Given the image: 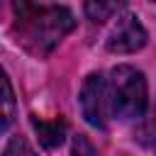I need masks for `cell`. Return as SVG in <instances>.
I'll use <instances>...</instances> for the list:
<instances>
[{
    "mask_svg": "<svg viewBox=\"0 0 156 156\" xmlns=\"http://www.w3.org/2000/svg\"><path fill=\"white\" fill-rule=\"evenodd\" d=\"M2 88H5V98H2V102H5V112H2V129H7V127H10V122H12V117H15V110H12L15 98H12V88H10V80H7V78L2 80Z\"/></svg>",
    "mask_w": 156,
    "mask_h": 156,
    "instance_id": "ba28073f",
    "label": "cell"
},
{
    "mask_svg": "<svg viewBox=\"0 0 156 156\" xmlns=\"http://www.w3.org/2000/svg\"><path fill=\"white\" fill-rule=\"evenodd\" d=\"M144 44H146V29L141 27V22L134 15L119 17L110 39H107V49L115 54H134Z\"/></svg>",
    "mask_w": 156,
    "mask_h": 156,
    "instance_id": "277c9868",
    "label": "cell"
},
{
    "mask_svg": "<svg viewBox=\"0 0 156 156\" xmlns=\"http://www.w3.org/2000/svg\"><path fill=\"white\" fill-rule=\"evenodd\" d=\"M32 127H34V132L39 134V141L46 146V149H56V146H61L63 144V139H66V122L63 119H51V122H46V119H32Z\"/></svg>",
    "mask_w": 156,
    "mask_h": 156,
    "instance_id": "5b68a950",
    "label": "cell"
},
{
    "mask_svg": "<svg viewBox=\"0 0 156 156\" xmlns=\"http://www.w3.org/2000/svg\"><path fill=\"white\" fill-rule=\"evenodd\" d=\"M71 154H73V156H98L93 141H90L85 134H76V136H73V151H71Z\"/></svg>",
    "mask_w": 156,
    "mask_h": 156,
    "instance_id": "9c48e42d",
    "label": "cell"
},
{
    "mask_svg": "<svg viewBox=\"0 0 156 156\" xmlns=\"http://www.w3.org/2000/svg\"><path fill=\"white\" fill-rule=\"evenodd\" d=\"M139 139H141L144 144H156V107H154L151 117L144 122V127H141V132H139Z\"/></svg>",
    "mask_w": 156,
    "mask_h": 156,
    "instance_id": "30bf717a",
    "label": "cell"
},
{
    "mask_svg": "<svg viewBox=\"0 0 156 156\" xmlns=\"http://www.w3.org/2000/svg\"><path fill=\"white\" fill-rule=\"evenodd\" d=\"M80 110L88 124L105 129L107 127V112L110 110V93H107V80L100 73H90L80 88Z\"/></svg>",
    "mask_w": 156,
    "mask_h": 156,
    "instance_id": "3957f363",
    "label": "cell"
},
{
    "mask_svg": "<svg viewBox=\"0 0 156 156\" xmlns=\"http://www.w3.org/2000/svg\"><path fill=\"white\" fill-rule=\"evenodd\" d=\"M76 27L71 10L44 7L34 0H15V34L17 41L34 56L51 54L58 41Z\"/></svg>",
    "mask_w": 156,
    "mask_h": 156,
    "instance_id": "6da1fadb",
    "label": "cell"
},
{
    "mask_svg": "<svg viewBox=\"0 0 156 156\" xmlns=\"http://www.w3.org/2000/svg\"><path fill=\"white\" fill-rule=\"evenodd\" d=\"M110 110L119 119H139L146 112V80L132 66H117L107 80Z\"/></svg>",
    "mask_w": 156,
    "mask_h": 156,
    "instance_id": "7a4b0ae2",
    "label": "cell"
},
{
    "mask_svg": "<svg viewBox=\"0 0 156 156\" xmlns=\"http://www.w3.org/2000/svg\"><path fill=\"white\" fill-rule=\"evenodd\" d=\"M124 7V0H85V15L93 22H107Z\"/></svg>",
    "mask_w": 156,
    "mask_h": 156,
    "instance_id": "8992f818",
    "label": "cell"
},
{
    "mask_svg": "<svg viewBox=\"0 0 156 156\" xmlns=\"http://www.w3.org/2000/svg\"><path fill=\"white\" fill-rule=\"evenodd\" d=\"M2 156H37V154L29 149V144H27L24 139L15 136V139H10V141H7V146H5V151H2Z\"/></svg>",
    "mask_w": 156,
    "mask_h": 156,
    "instance_id": "52a82bcc",
    "label": "cell"
}]
</instances>
